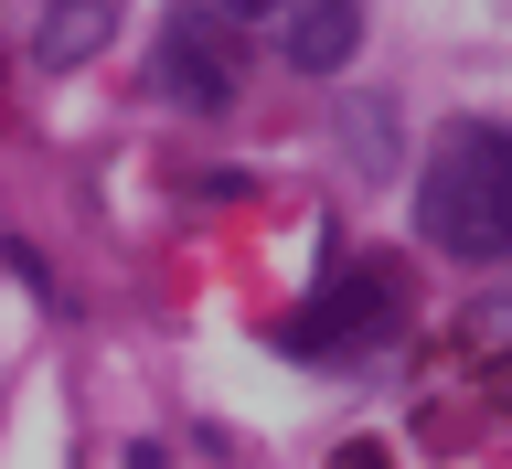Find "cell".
Instances as JSON below:
<instances>
[{"mask_svg": "<svg viewBox=\"0 0 512 469\" xmlns=\"http://www.w3.org/2000/svg\"><path fill=\"white\" fill-rule=\"evenodd\" d=\"M416 235L459 267H502L512 246V150L491 118H459L416 171Z\"/></svg>", "mask_w": 512, "mask_h": 469, "instance_id": "obj_1", "label": "cell"}, {"mask_svg": "<svg viewBox=\"0 0 512 469\" xmlns=\"http://www.w3.org/2000/svg\"><path fill=\"white\" fill-rule=\"evenodd\" d=\"M395 331H406V278H395V267H352V256H342V267H331V278H320L310 299L278 320V342H288V352H310V363L384 352Z\"/></svg>", "mask_w": 512, "mask_h": 469, "instance_id": "obj_2", "label": "cell"}, {"mask_svg": "<svg viewBox=\"0 0 512 469\" xmlns=\"http://www.w3.org/2000/svg\"><path fill=\"white\" fill-rule=\"evenodd\" d=\"M235 11H171L150 43V86L171 96V107H192V118H214V107H235V86H246V43H235Z\"/></svg>", "mask_w": 512, "mask_h": 469, "instance_id": "obj_3", "label": "cell"}, {"mask_svg": "<svg viewBox=\"0 0 512 469\" xmlns=\"http://www.w3.org/2000/svg\"><path fill=\"white\" fill-rule=\"evenodd\" d=\"M278 64L288 75H342V64H363V11H352V0H288L278 11Z\"/></svg>", "mask_w": 512, "mask_h": 469, "instance_id": "obj_4", "label": "cell"}, {"mask_svg": "<svg viewBox=\"0 0 512 469\" xmlns=\"http://www.w3.org/2000/svg\"><path fill=\"white\" fill-rule=\"evenodd\" d=\"M107 43H118V11H107V0H75V11H43V22H32V64H43V75H75V64H96Z\"/></svg>", "mask_w": 512, "mask_h": 469, "instance_id": "obj_5", "label": "cell"}, {"mask_svg": "<svg viewBox=\"0 0 512 469\" xmlns=\"http://www.w3.org/2000/svg\"><path fill=\"white\" fill-rule=\"evenodd\" d=\"M342 160L363 171V182H374V171H395V107H384V96L342 118Z\"/></svg>", "mask_w": 512, "mask_h": 469, "instance_id": "obj_6", "label": "cell"}, {"mask_svg": "<svg viewBox=\"0 0 512 469\" xmlns=\"http://www.w3.org/2000/svg\"><path fill=\"white\" fill-rule=\"evenodd\" d=\"M331 469H395V448H374V438H363V448H342Z\"/></svg>", "mask_w": 512, "mask_h": 469, "instance_id": "obj_7", "label": "cell"}]
</instances>
